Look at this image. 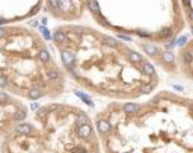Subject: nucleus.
<instances>
[{
    "label": "nucleus",
    "instance_id": "f257e3e1",
    "mask_svg": "<svg viewBox=\"0 0 193 153\" xmlns=\"http://www.w3.org/2000/svg\"><path fill=\"white\" fill-rule=\"evenodd\" d=\"M61 59H62L64 61V64L66 65V66L70 69H74V64H72V56H71V54L66 51V50H64V51H61Z\"/></svg>",
    "mask_w": 193,
    "mask_h": 153
},
{
    "label": "nucleus",
    "instance_id": "f03ea898",
    "mask_svg": "<svg viewBox=\"0 0 193 153\" xmlns=\"http://www.w3.org/2000/svg\"><path fill=\"white\" fill-rule=\"evenodd\" d=\"M79 133L83 138H89L92 135V133H93V130H92V128L88 124H83L82 128H79Z\"/></svg>",
    "mask_w": 193,
    "mask_h": 153
},
{
    "label": "nucleus",
    "instance_id": "7ed1b4c3",
    "mask_svg": "<svg viewBox=\"0 0 193 153\" xmlns=\"http://www.w3.org/2000/svg\"><path fill=\"white\" fill-rule=\"evenodd\" d=\"M88 6H89V9L92 11H93V14L95 17L99 14V6H98V4H97L95 0H88Z\"/></svg>",
    "mask_w": 193,
    "mask_h": 153
},
{
    "label": "nucleus",
    "instance_id": "20e7f679",
    "mask_svg": "<svg viewBox=\"0 0 193 153\" xmlns=\"http://www.w3.org/2000/svg\"><path fill=\"white\" fill-rule=\"evenodd\" d=\"M123 109H125L126 112L131 114V112H135V111H137L138 109H140V106H138V105H132V103H126V105L123 106Z\"/></svg>",
    "mask_w": 193,
    "mask_h": 153
},
{
    "label": "nucleus",
    "instance_id": "39448f33",
    "mask_svg": "<svg viewBox=\"0 0 193 153\" xmlns=\"http://www.w3.org/2000/svg\"><path fill=\"white\" fill-rule=\"evenodd\" d=\"M17 132L18 133H31V125L29 124H22V125H18L17 126Z\"/></svg>",
    "mask_w": 193,
    "mask_h": 153
},
{
    "label": "nucleus",
    "instance_id": "423d86ee",
    "mask_svg": "<svg viewBox=\"0 0 193 153\" xmlns=\"http://www.w3.org/2000/svg\"><path fill=\"white\" fill-rule=\"evenodd\" d=\"M142 70H144V73L148 75L154 74V68H153V65H150L149 63H144V65H142Z\"/></svg>",
    "mask_w": 193,
    "mask_h": 153
},
{
    "label": "nucleus",
    "instance_id": "0eeeda50",
    "mask_svg": "<svg viewBox=\"0 0 193 153\" xmlns=\"http://www.w3.org/2000/svg\"><path fill=\"white\" fill-rule=\"evenodd\" d=\"M66 40V36H65V33L62 31H56L55 32V41L56 42H64Z\"/></svg>",
    "mask_w": 193,
    "mask_h": 153
},
{
    "label": "nucleus",
    "instance_id": "6e6552de",
    "mask_svg": "<svg viewBox=\"0 0 193 153\" xmlns=\"http://www.w3.org/2000/svg\"><path fill=\"white\" fill-rule=\"evenodd\" d=\"M98 128H99L100 133H107L108 130H109V125H108L106 121H99L98 122Z\"/></svg>",
    "mask_w": 193,
    "mask_h": 153
},
{
    "label": "nucleus",
    "instance_id": "1a4fd4ad",
    "mask_svg": "<svg viewBox=\"0 0 193 153\" xmlns=\"http://www.w3.org/2000/svg\"><path fill=\"white\" fill-rule=\"evenodd\" d=\"M41 96H42V93L38 89H33V91L29 92V98L31 99H37V98H40Z\"/></svg>",
    "mask_w": 193,
    "mask_h": 153
},
{
    "label": "nucleus",
    "instance_id": "9d476101",
    "mask_svg": "<svg viewBox=\"0 0 193 153\" xmlns=\"http://www.w3.org/2000/svg\"><path fill=\"white\" fill-rule=\"evenodd\" d=\"M79 121H80V124H88V122H89V119H88V116L83 111L79 114Z\"/></svg>",
    "mask_w": 193,
    "mask_h": 153
},
{
    "label": "nucleus",
    "instance_id": "9b49d317",
    "mask_svg": "<svg viewBox=\"0 0 193 153\" xmlns=\"http://www.w3.org/2000/svg\"><path fill=\"white\" fill-rule=\"evenodd\" d=\"M172 33H173V31L170 28H167V29H163L160 32V37H163V38H167L169 36H172Z\"/></svg>",
    "mask_w": 193,
    "mask_h": 153
},
{
    "label": "nucleus",
    "instance_id": "f8f14e48",
    "mask_svg": "<svg viewBox=\"0 0 193 153\" xmlns=\"http://www.w3.org/2000/svg\"><path fill=\"white\" fill-rule=\"evenodd\" d=\"M184 61H186L188 65H191V63H192V54H191L189 50L186 51V54H184Z\"/></svg>",
    "mask_w": 193,
    "mask_h": 153
},
{
    "label": "nucleus",
    "instance_id": "ddd939ff",
    "mask_svg": "<svg viewBox=\"0 0 193 153\" xmlns=\"http://www.w3.org/2000/svg\"><path fill=\"white\" fill-rule=\"evenodd\" d=\"M40 57H41V60H43V61L50 60V55H48V52L46 51V50H42L41 54H40Z\"/></svg>",
    "mask_w": 193,
    "mask_h": 153
},
{
    "label": "nucleus",
    "instance_id": "4468645a",
    "mask_svg": "<svg viewBox=\"0 0 193 153\" xmlns=\"http://www.w3.org/2000/svg\"><path fill=\"white\" fill-rule=\"evenodd\" d=\"M163 59L167 61V63H172V61H173V55L170 52H164L163 54Z\"/></svg>",
    "mask_w": 193,
    "mask_h": 153
},
{
    "label": "nucleus",
    "instance_id": "2eb2a0df",
    "mask_svg": "<svg viewBox=\"0 0 193 153\" xmlns=\"http://www.w3.org/2000/svg\"><path fill=\"white\" fill-rule=\"evenodd\" d=\"M48 3L52 9H56V8L60 6V0H48Z\"/></svg>",
    "mask_w": 193,
    "mask_h": 153
},
{
    "label": "nucleus",
    "instance_id": "dca6fc26",
    "mask_svg": "<svg viewBox=\"0 0 193 153\" xmlns=\"http://www.w3.org/2000/svg\"><path fill=\"white\" fill-rule=\"evenodd\" d=\"M131 60H132V61H141L142 57L138 55V54H136V52H131Z\"/></svg>",
    "mask_w": 193,
    "mask_h": 153
},
{
    "label": "nucleus",
    "instance_id": "f3484780",
    "mask_svg": "<svg viewBox=\"0 0 193 153\" xmlns=\"http://www.w3.org/2000/svg\"><path fill=\"white\" fill-rule=\"evenodd\" d=\"M24 117H26V112H24V111H18V112L15 114V119H17V120H23Z\"/></svg>",
    "mask_w": 193,
    "mask_h": 153
},
{
    "label": "nucleus",
    "instance_id": "a211bd4d",
    "mask_svg": "<svg viewBox=\"0 0 193 153\" xmlns=\"http://www.w3.org/2000/svg\"><path fill=\"white\" fill-rule=\"evenodd\" d=\"M48 76H50L51 79L59 78V71H57V70H51V71H48Z\"/></svg>",
    "mask_w": 193,
    "mask_h": 153
},
{
    "label": "nucleus",
    "instance_id": "6ab92c4d",
    "mask_svg": "<svg viewBox=\"0 0 193 153\" xmlns=\"http://www.w3.org/2000/svg\"><path fill=\"white\" fill-rule=\"evenodd\" d=\"M40 29H41V32L45 34V37L47 38V40H50V37L51 36H50V33H48V29L46 28V27H40Z\"/></svg>",
    "mask_w": 193,
    "mask_h": 153
},
{
    "label": "nucleus",
    "instance_id": "aec40b11",
    "mask_svg": "<svg viewBox=\"0 0 193 153\" xmlns=\"http://www.w3.org/2000/svg\"><path fill=\"white\" fill-rule=\"evenodd\" d=\"M8 101H9V97H8L5 93L0 92V102H8Z\"/></svg>",
    "mask_w": 193,
    "mask_h": 153
},
{
    "label": "nucleus",
    "instance_id": "412c9836",
    "mask_svg": "<svg viewBox=\"0 0 193 153\" xmlns=\"http://www.w3.org/2000/svg\"><path fill=\"white\" fill-rule=\"evenodd\" d=\"M78 94H79V97H80V98H83L84 101H85V102L88 103V105H92V101L89 99V97H87L85 94H80V93H78Z\"/></svg>",
    "mask_w": 193,
    "mask_h": 153
},
{
    "label": "nucleus",
    "instance_id": "4be33fe9",
    "mask_svg": "<svg viewBox=\"0 0 193 153\" xmlns=\"http://www.w3.org/2000/svg\"><path fill=\"white\" fill-rule=\"evenodd\" d=\"M6 82H8V80L4 78V76H0V87H5L6 86Z\"/></svg>",
    "mask_w": 193,
    "mask_h": 153
},
{
    "label": "nucleus",
    "instance_id": "5701e85b",
    "mask_svg": "<svg viewBox=\"0 0 193 153\" xmlns=\"http://www.w3.org/2000/svg\"><path fill=\"white\" fill-rule=\"evenodd\" d=\"M4 33H5V31H4L3 28H0V37L4 36Z\"/></svg>",
    "mask_w": 193,
    "mask_h": 153
}]
</instances>
